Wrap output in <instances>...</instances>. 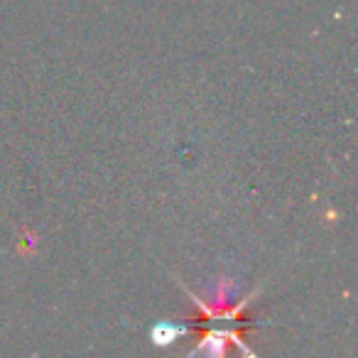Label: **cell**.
<instances>
[{"label":"cell","mask_w":358,"mask_h":358,"mask_svg":"<svg viewBox=\"0 0 358 358\" xmlns=\"http://www.w3.org/2000/svg\"><path fill=\"white\" fill-rule=\"evenodd\" d=\"M179 336V327L177 324H169V322H159L157 327L152 329V341L157 346H169L174 338Z\"/></svg>","instance_id":"1"}]
</instances>
